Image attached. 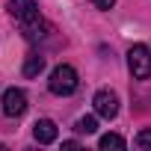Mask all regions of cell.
Wrapping results in <instances>:
<instances>
[{
    "instance_id": "4",
    "label": "cell",
    "mask_w": 151,
    "mask_h": 151,
    "mask_svg": "<svg viewBox=\"0 0 151 151\" xmlns=\"http://www.w3.org/2000/svg\"><path fill=\"white\" fill-rule=\"evenodd\" d=\"M95 113L101 116V119H116L119 116V98H116V92H110V89H98L95 92Z\"/></svg>"
},
{
    "instance_id": "9",
    "label": "cell",
    "mask_w": 151,
    "mask_h": 151,
    "mask_svg": "<svg viewBox=\"0 0 151 151\" xmlns=\"http://www.w3.org/2000/svg\"><path fill=\"white\" fill-rule=\"evenodd\" d=\"M77 130H80V133H95V130H98V119H95V116L77 119Z\"/></svg>"
},
{
    "instance_id": "11",
    "label": "cell",
    "mask_w": 151,
    "mask_h": 151,
    "mask_svg": "<svg viewBox=\"0 0 151 151\" xmlns=\"http://www.w3.org/2000/svg\"><path fill=\"white\" fill-rule=\"evenodd\" d=\"M92 3H95V6H98V9H110V6H113V3H116V0H92Z\"/></svg>"
},
{
    "instance_id": "7",
    "label": "cell",
    "mask_w": 151,
    "mask_h": 151,
    "mask_svg": "<svg viewBox=\"0 0 151 151\" xmlns=\"http://www.w3.org/2000/svg\"><path fill=\"white\" fill-rule=\"evenodd\" d=\"M42 68H45V56L30 53L27 62H24V77H36V74H42Z\"/></svg>"
},
{
    "instance_id": "6",
    "label": "cell",
    "mask_w": 151,
    "mask_h": 151,
    "mask_svg": "<svg viewBox=\"0 0 151 151\" xmlns=\"http://www.w3.org/2000/svg\"><path fill=\"white\" fill-rule=\"evenodd\" d=\"M33 136H36L39 145H50V142L56 139V124H53L50 119H39V122L33 124Z\"/></svg>"
},
{
    "instance_id": "5",
    "label": "cell",
    "mask_w": 151,
    "mask_h": 151,
    "mask_svg": "<svg viewBox=\"0 0 151 151\" xmlns=\"http://www.w3.org/2000/svg\"><path fill=\"white\" fill-rule=\"evenodd\" d=\"M3 113L12 116V119L27 113V95H24V89H6L3 92Z\"/></svg>"
},
{
    "instance_id": "2",
    "label": "cell",
    "mask_w": 151,
    "mask_h": 151,
    "mask_svg": "<svg viewBox=\"0 0 151 151\" xmlns=\"http://www.w3.org/2000/svg\"><path fill=\"white\" fill-rule=\"evenodd\" d=\"M127 68H130V74H133L136 80L151 77V50L145 45H133L127 50Z\"/></svg>"
},
{
    "instance_id": "8",
    "label": "cell",
    "mask_w": 151,
    "mask_h": 151,
    "mask_svg": "<svg viewBox=\"0 0 151 151\" xmlns=\"http://www.w3.org/2000/svg\"><path fill=\"white\" fill-rule=\"evenodd\" d=\"M98 145H101V148H104V151H110V148H116V151H122V148H124V145H127V142H124V139H122V136H119V133H104V136H101V142H98Z\"/></svg>"
},
{
    "instance_id": "10",
    "label": "cell",
    "mask_w": 151,
    "mask_h": 151,
    "mask_svg": "<svg viewBox=\"0 0 151 151\" xmlns=\"http://www.w3.org/2000/svg\"><path fill=\"white\" fill-rule=\"evenodd\" d=\"M136 148L151 151V130H139V133H136Z\"/></svg>"
},
{
    "instance_id": "12",
    "label": "cell",
    "mask_w": 151,
    "mask_h": 151,
    "mask_svg": "<svg viewBox=\"0 0 151 151\" xmlns=\"http://www.w3.org/2000/svg\"><path fill=\"white\" fill-rule=\"evenodd\" d=\"M62 148H80V142L77 139H68V142H62Z\"/></svg>"
},
{
    "instance_id": "1",
    "label": "cell",
    "mask_w": 151,
    "mask_h": 151,
    "mask_svg": "<svg viewBox=\"0 0 151 151\" xmlns=\"http://www.w3.org/2000/svg\"><path fill=\"white\" fill-rule=\"evenodd\" d=\"M77 71H74L71 65H56L53 71H50V80H47V86H50V92L53 95H71L74 89H77Z\"/></svg>"
},
{
    "instance_id": "3",
    "label": "cell",
    "mask_w": 151,
    "mask_h": 151,
    "mask_svg": "<svg viewBox=\"0 0 151 151\" xmlns=\"http://www.w3.org/2000/svg\"><path fill=\"white\" fill-rule=\"evenodd\" d=\"M9 12H12V18L21 21V27L39 24V3L36 0H9Z\"/></svg>"
}]
</instances>
